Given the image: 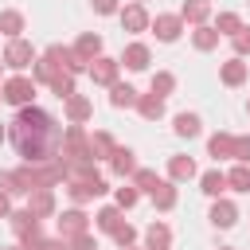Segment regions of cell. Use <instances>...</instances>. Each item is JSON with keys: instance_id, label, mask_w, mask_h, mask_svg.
I'll return each mask as SVG.
<instances>
[{"instance_id": "6da1fadb", "label": "cell", "mask_w": 250, "mask_h": 250, "mask_svg": "<svg viewBox=\"0 0 250 250\" xmlns=\"http://www.w3.org/2000/svg\"><path fill=\"white\" fill-rule=\"evenodd\" d=\"M62 133L66 129L47 109H39L35 102L31 105H20L16 117H12V129H8V137H12L16 152L23 156V164H51V160H59Z\"/></svg>"}, {"instance_id": "7a4b0ae2", "label": "cell", "mask_w": 250, "mask_h": 250, "mask_svg": "<svg viewBox=\"0 0 250 250\" xmlns=\"http://www.w3.org/2000/svg\"><path fill=\"white\" fill-rule=\"evenodd\" d=\"M0 59H4V66H8V70L23 74V70H27V66L39 59V51H35V47H31V43L20 35V39H8V43H4V55H0Z\"/></svg>"}, {"instance_id": "3957f363", "label": "cell", "mask_w": 250, "mask_h": 250, "mask_svg": "<svg viewBox=\"0 0 250 250\" xmlns=\"http://www.w3.org/2000/svg\"><path fill=\"white\" fill-rule=\"evenodd\" d=\"M0 86H4V102L20 109V105H31V102H35V86H39V82L27 78V74H12V78H4Z\"/></svg>"}, {"instance_id": "277c9868", "label": "cell", "mask_w": 250, "mask_h": 250, "mask_svg": "<svg viewBox=\"0 0 250 250\" xmlns=\"http://www.w3.org/2000/svg\"><path fill=\"white\" fill-rule=\"evenodd\" d=\"M105 191H109L105 176H90V180H66V195H70V203H74V207H82V203H90V199H98V195H105Z\"/></svg>"}, {"instance_id": "5b68a950", "label": "cell", "mask_w": 250, "mask_h": 250, "mask_svg": "<svg viewBox=\"0 0 250 250\" xmlns=\"http://www.w3.org/2000/svg\"><path fill=\"white\" fill-rule=\"evenodd\" d=\"M184 27H188V23H184L180 12H156V16H152V35H156L160 43H176V39L184 35Z\"/></svg>"}, {"instance_id": "8992f818", "label": "cell", "mask_w": 250, "mask_h": 250, "mask_svg": "<svg viewBox=\"0 0 250 250\" xmlns=\"http://www.w3.org/2000/svg\"><path fill=\"white\" fill-rule=\"evenodd\" d=\"M117 20H121V27H125L129 35H141V31H148V27H152V16H148V12H145V4H137V0L121 4Z\"/></svg>"}, {"instance_id": "52a82bcc", "label": "cell", "mask_w": 250, "mask_h": 250, "mask_svg": "<svg viewBox=\"0 0 250 250\" xmlns=\"http://www.w3.org/2000/svg\"><path fill=\"white\" fill-rule=\"evenodd\" d=\"M55 227H59V238H74V234L90 230V215H86L82 207H66V211H59Z\"/></svg>"}, {"instance_id": "ba28073f", "label": "cell", "mask_w": 250, "mask_h": 250, "mask_svg": "<svg viewBox=\"0 0 250 250\" xmlns=\"http://www.w3.org/2000/svg\"><path fill=\"white\" fill-rule=\"evenodd\" d=\"M90 82L94 86H113L117 82V74H121V59H109V55H98L94 62H90Z\"/></svg>"}, {"instance_id": "9c48e42d", "label": "cell", "mask_w": 250, "mask_h": 250, "mask_svg": "<svg viewBox=\"0 0 250 250\" xmlns=\"http://www.w3.org/2000/svg\"><path fill=\"white\" fill-rule=\"evenodd\" d=\"M219 230H230L234 223H238V203L234 199H227V195H219V199H211V215H207Z\"/></svg>"}, {"instance_id": "30bf717a", "label": "cell", "mask_w": 250, "mask_h": 250, "mask_svg": "<svg viewBox=\"0 0 250 250\" xmlns=\"http://www.w3.org/2000/svg\"><path fill=\"white\" fill-rule=\"evenodd\" d=\"M39 223H43V219H39V215H35L31 207H20V211H12V215H8V227H12V234H16V238L39 234V230H43Z\"/></svg>"}, {"instance_id": "8fae6325", "label": "cell", "mask_w": 250, "mask_h": 250, "mask_svg": "<svg viewBox=\"0 0 250 250\" xmlns=\"http://www.w3.org/2000/svg\"><path fill=\"white\" fill-rule=\"evenodd\" d=\"M246 78H250V66H246L242 55H230L227 62H219V82L223 86H242Z\"/></svg>"}, {"instance_id": "7c38bea8", "label": "cell", "mask_w": 250, "mask_h": 250, "mask_svg": "<svg viewBox=\"0 0 250 250\" xmlns=\"http://www.w3.org/2000/svg\"><path fill=\"white\" fill-rule=\"evenodd\" d=\"M62 113H66V121H70V125H86V121L94 117V102H90L86 94H74V98H66V102H62Z\"/></svg>"}, {"instance_id": "4fadbf2b", "label": "cell", "mask_w": 250, "mask_h": 250, "mask_svg": "<svg viewBox=\"0 0 250 250\" xmlns=\"http://www.w3.org/2000/svg\"><path fill=\"white\" fill-rule=\"evenodd\" d=\"M207 156L219 160H234V133H211L207 137Z\"/></svg>"}, {"instance_id": "5bb4252c", "label": "cell", "mask_w": 250, "mask_h": 250, "mask_svg": "<svg viewBox=\"0 0 250 250\" xmlns=\"http://www.w3.org/2000/svg\"><path fill=\"white\" fill-rule=\"evenodd\" d=\"M137 168H141V164H137V152H133V148H125V145H117V148H113V156H109V172L125 180V176H133Z\"/></svg>"}, {"instance_id": "9a60e30c", "label": "cell", "mask_w": 250, "mask_h": 250, "mask_svg": "<svg viewBox=\"0 0 250 250\" xmlns=\"http://www.w3.org/2000/svg\"><path fill=\"white\" fill-rule=\"evenodd\" d=\"M195 176H199V168H195V160H191V156H184V152L168 156V180L188 184V180H195Z\"/></svg>"}, {"instance_id": "2e32d148", "label": "cell", "mask_w": 250, "mask_h": 250, "mask_svg": "<svg viewBox=\"0 0 250 250\" xmlns=\"http://www.w3.org/2000/svg\"><path fill=\"white\" fill-rule=\"evenodd\" d=\"M27 207L39 215V219H51L59 207H55V188H35V191H27Z\"/></svg>"}, {"instance_id": "e0dca14e", "label": "cell", "mask_w": 250, "mask_h": 250, "mask_svg": "<svg viewBox=\"0 0 250 250\" xmlns=\"http://www.w3.org/2000/svg\"><path fill=\"white\" fill-rule=\"evenodd\" d=\"M145 250H172V227H168L164 219L148 223V230H145Z\"/></svg>"}, {"instance_id": "ac0fdd59", "label": "cell", "mask_w": 250, "mask_h": 250, "mask_svg": "<svg viewBox=\"0 0 250 250\" xmlns=\"http://www.w3.org/2000/svg\"><path fill=\"white\" fill-rule=\"evenodd\" d=\"M148 62H152L148 43H129V47L121 51V66H129V70H148Z\"/></svg>"}, {"instance_id": "d6986e66", "label": "cell", "mask_w": 250, "mask_h": 250, "mask_svg": "<svg viewBox=\"0 0 250 250\" xmlns=\"http://www.w3.org/2000/svg\"><path fill=\"white\" fill-rule=\"evenodd\" d=\"M227 188H230V184H227V172H219V168H207V172H199V191H203L207 199H219Z\"/></svg>"}, {"instance_id": "ffe728a7", "label": "cell", "mask_w": 250, "mask_h": 250, "mask_svg": "<svg viewBox=\"0 0 250 250\" xmlns=\"http://www.w3.org/2000/svg\"><path fill=\"white\" fill-rule=\"evenodd\" d=\"M121 223H125V211H121L117 203H105V207H98V215H94V227H98L102 234H113Z\"/></svg>"}, {"instance_id": "44dd1931", "label": "cell", "mask_w": 250, "mask_h": 250, "mask_svg": "<svg viewBox=\"0 0 250 250\" xmlns=\"http://www.w3.org/2000/svg\"><path fill=\"white\" fill-rule=\"evenodd\" d=\"M176 203H180V188H176V180H160L156 191H152V207H156V211H172Z\"/></svg>"}, {"instance_id": "7402d4cb", "label": "cell", "mask_w": 250, "mask_h": 250, "mask_svg": "<svg viewBox=\"0 0 250 250\" xmlns=\"http://www.w3.org/2000/svg\"><path fill=\"white\" fill-rule=\"evenodd\" d=\"M180 16H184V23L199 27V23L211 20V0H184V4H180Z\"/></svg>"}, {"instance_id": "603a6c76", "label": "cell", "mask_w": 250, "mask_h": 250, "mask_svg": "<svg viewBox=\"0 0 250 250\" xmlns=\"http://www.w3.org/2000/svg\"><path fill=\"white\" fill-rule=\"evenodd\" d=\"M219 39H223V35L215 31V23H199V27H191V47H195V51H203V55H207V51H215V47H219Z\"/></svg>"}, {"instance_id": "cb8c5ba5", "label": "cell", "mask_w": 250, "mask_h": 250, "mask_svg": "<svg viewBox=\"0 0 250 250\" xmlns=\"http://www.w3.org/2000/svg\"><path fill=\"white\" fill-rule=\"evenodd\" d=\"M133 109H137L145 121H160V117H164V98L148 90V94H141V98H137V105H133Z\"/></svg>"}, {"instance_id": "d4e9b609", "label": "cell", "mask_w": 250, "mask_h": 250, "mask_svg": "<svg viewBox=\"0 0 250 250\" xmlns=\"http://www.w3.org/2000/svg\"><path fill=\"white\" fill-rule=\"evenodd\" d=\"M113 148H117V141H113L109 129H94V133H90V152H94V160H109Z\"/></svg>"}, {"instance_id": "484cf974", "label": "cell", "mask_w": 250, "mask_h": 250, "mask_svg": "<svg viewBox=\"0 0 250 250\" xmlns=\"http://www.w3.org/2000/svg\"><path fill=\"white\" fill-rule=\"evenodd\" d=\"M23 27H27L23 12H16V8H4V12H0V35H4V39H20Z\"/></svg>"}, {"instance_id": "4316f807", "label": "cell", "mask_w": 250, "mask_h": 250, "mask_svg": "<svg viewBox=\"0 0 250 250\" xmlns=\"http://www.w3.org/2000/svg\"><path fill=\"white\" fill-rule=\"evenodd\" d=\"M137 98H141V94H137L129 82H113V86H109V105H113V109H133Z\"/></svg>"}, {"instance_id": "83f0119b", "label": "cell", "mask_w": 250, "mask_h": 250, "mask_svg": "<svg viewBox=\"0 0 250 250\" xmlns=\"http://www.w3.org/2000/svg\"><path fill=\"white\" fill-rule=\"evenodd\" d=\"M172 133H176V137H188V141L199 137V133H203L199 113H176V117H172Z\"/></svg>"}, {"instance_id": "f1b7e54d", "label": "cell", "mask_w": 250, "mask_h": 250, "mask_svg": "<svg viewBox=\"0 0 250 250\" xmlns=\"http://www.w3.org/2000/svg\"><path fill=\"white\" fill-rule=\"evenodd\" d=\"M74 55H82L86 62H94V59L102 55V35H98V31H82L78 43H74Z\"/></svg>"}, {"instance_id": "f546056e", "label": "cell", "mask_w": 250, "mask_h": 250, "mask_svg": "<svg viewBox=\"0 0 250 250\" xmlns=\"http://www.w3.org/2000/svg\"><path fill=\"white\" fill-rule=\"evenodd\" d=\"M129 180H133V188H137L141 195H152V191H156V184H160L156 168H137V172H133Z\"/></svg>"}, {"instance_id": "4dcf8cb0", "label": "cell", "mask_w": 250, "mask_h": 250, "mask_svg": "<svg viewBox=\"0 0 250 250\" xmlns=\"http://www.w3.org/2000/svg\"><path fill=\"white\" fill-rule=\"evenodd\" d=\"M215 31L227 35V39L238 35V31H242V16H238V12H219V16H215Z\"/></svg>"}, {"instance_id": "1f68e13d", "label": "cell", "mask_w": 250, "mask_h": 250, "mask_svg": "<svg viewBox=\"0 0 250 250\" xmlns=\"http://www.w3.org/2000/svg\"><path fill=\"white\" fill-rule=\"evenodd\" d=\"M0 188H4L8 195H27V188H23V176H20V168H4V172H0Z\"/></svg>"}, {"instance_id": "d6a6232c", "label": "cell", "mask_w": 250, "mask_h": 250, "mask_svg": "<svg viewBox=\"0 0 250 250\" xmlns=\"http://www.w3.org/2000/svg\"><path fill=\"white\" fill-rule=\"evenodd\" d=\"M148 90H152V94H160V98H168V94L176 90V74H172V70H156V74H152V82H148Z\"/></svg>"}, {"instance_id": "836d02e7", "label": "cell", "mask_w": 250, "mask_h": 250, "mask_svg": "<svg viewBox=\"0 0 250 250\" xmlns=\"http://www.w3.org/2000/svg\"><path fill=\"white\" fill-rule=\"evenodd\" d=\"M47 90H51L59 102H66V98H74V94H78V90H74V74H66V70H62V74H59V78H55Z\"/></svg>"}, {"instance_id": "e575fe53", "label": "cell", "mask_w": 250, "mask_h": 250, "mask_svg": "<svg viewBox=\"0 0 250 250\" xmlns=\"http://www.w3.org/2000/svg\"><path fill=\"white\" fill-rule=\"evenodd\" d=\"M227 184H230L234 191H250V164H238V160H234V168L227 172Z\"/></svg>"}, {"instance_id": "d590c367", "label": "cell", "mask_w": 250, "mask_h": 250, "mask_svg": "<svg viewBox=\"0 0 250 250\" xmlns=\"http://www.w3.org/2000/svg\"><path fill=\"white\" fill-rule=\"evenodd\" d=\"M137 199H141V191H137L133 184H125V188H113V203H117L121 211H129V207H137Z\"/></svg>"}, {"instance_id": "8d00e7d4", "label": "cell", "mask_w": 250, "mask_h": 250, "mask_svg": "<svg viewBox=\"0 0 250 250\" xmlns=\"http://www.w3.org/2000/svg\"><path fill=\"white\" fill-rule=\"evenodd\" d=\"M109 238H113V242L125 250V246H133V242H137V227H133V223H121V227H117Z\"/></svg>"}, {"instance_id": "74e56055", "label": "cell", "mask_w": 250, "mask_h": 250, "mask_svg": "<svg viewBox=\"0 0 250 250\" xmlns=\"http://www.w3.org/2000/svg\"><path fill=\"white\" fill-rule=\"evenodd\" d=\"M66 250H98V238H94L90 230H82V234L66 238Z\"/></svg>"}, {"instance_id": "f35d334b", "label": "cell", "mask_w": 250, "mask_h": 250, "mask_svg": "<svg viewBox=\"0 0 250 250\" xmlns=\"http://www.w3.org/2000/svg\"><path fill=\"white\" fill-rule=\"evenodd\" d=\"M230 43H234V55H250V23H242V31L238 35H230Z\"/></svg>"}, {"instance_id": "ab89813d", "label": "cell", "mask_w": 250, "mask_h": 250, "mask_svg": "<svg viewBox=\"0 0 250 250\" xmlns=\"http://www.w3.org/2000/svg\"><path fill=\"white\" fill-rule=\"evenodd\" d=\"M234 160H238V164H250V133L234 137Z\"/></svg>"}, {"instance_id": "60d3db41", "label": "cell", "mask_w": 250, "mask_h": 250, "mask_svg": "<svg viewBox=\"0 0 250 250\" xmlns=\"http://www.w3.org/2000/svg\"><path fill=\"white\" fill-rule=\"evenodd\" d=\"M90 8H94L98 16H117V12H121V0H90Z\"/></svg>"}, {"instance_id": "b9f144b4", "label": "cell", "mask_w": 250, "mask_h": 250, "mask_svg": "<svg viewBox=\"0 0 250 250\" xmlns=\"http://www.w3.org/2000/svg\"><path fill=\"white\" fill-rule=\"evenodd\" d=\"M12 211H16V207H12V195H8L4 188H0V219H8Z\"/></svg>"}, {"instance_id": "7bdbcfd3", "label": "cell", "mask_w": 250, "mask_h": 250, "mask_svg": "<svg viewBox=\"0 0 250 250\" xmlns=\"http://www.w3.org/2000/svg\"><path fill=\"white\" fill-rule=\"evenodd\" d=\"M4 137H8V129H4V121H0V145H4Z\"/></svg>"}, {"instance_id": "ee69618b", "label": "cell", "mask_w": 250, "mask_h": 250, "mask_svg": "<svg viewBox=\"0 0 250 250\" xmlns=\"http://www.w3.org/2000/svg\"><path fill=\"white\" fill-rule=\"evenodd\" d=\"M0 250H23V246H20V242H16V246H0Z\"/></svg>"}, {"instance_id": "f6af8a7d", "label": "cell", "mask_w": 250, "mask_h": 250, "mask_svg": "<svg viewBox=\"0 0 250 250\" xmlns=\"http://www.w3.org/2000/svg\"><path fill=\"white\" fill-rule=\"evenodd\" d=\"M125 250H145V246H125Z\"/></svg>"}, {"instance_id": "bcb514c9", "label": "cell", "mask_w": 250, "mask_h": 250, "mask_svg": "<svg viewBox=\"0 0 250 250\" xmlns=\"http://www.w3.org/2000/svg\"><path fill=\"white\" fill-rule=\"evenodd\" d=\"M0 74H4V59H0Z\"/></svg>"}, {"instance_id": "7dc6e473", "label": "cell", "mask_w": 250, "mask_h": 250, "mask_svg": "<svg viewBox=\"0 0 250 250\" xmlns=\"http://www.w3.org/2000/svg\"><path fill=\"white\" fill-rule=\"evenodd\" d=\"M0 102H4V86H0Z\"/></svg>"}, {"instance_id": "c3c4849f", "label": "cell", "mask_w": 250, "mask_h": 250, "mask_svg": "<svg viewBox=\"0 0 250 250\" xmlns=\"http://www.w3.org/2000/svg\"><path fill=\"white\" fill-rule=\"evenodd\" d=\"M219 250H234V246H219Z\"/></svg>"}, {"instance_id": "681fc988", "label": "cell", "mask_w": 250, "mask_h": 250, "mask_svg": "<svg viewBox=\"0 0 250 250\" xmlns=\"http://www.w3.org/2000/svg\"><path fill=\"white\" fill-rule=\"evenodd\" d=\"M246 113H250V102H246Z\"/></svg>"}, {"instance_id": "f907efd6", "label": "cell", "mask_w": 250, "mask_h": 250, "mask_svg": "<svg viewBox=\"0 0 250 250\" xmlns=\"http://www.w3.org/2000/svg\"><path fill=\"white\" fill-rule=\"evenodd\" d=\"M137 4H145V0H137Z\"/></svg>"}]
</instances>
